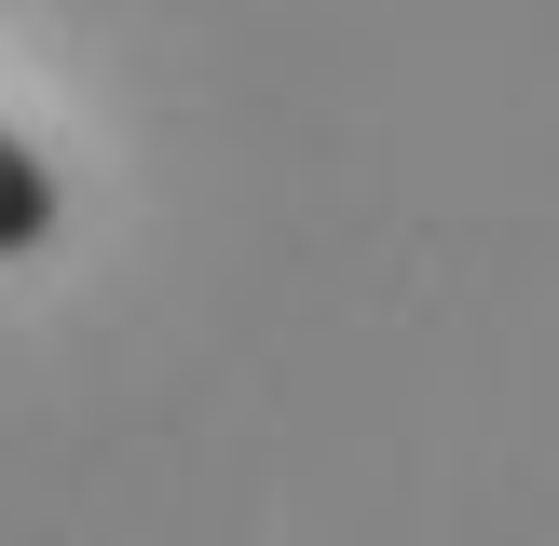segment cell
I'll list each match as a JSON object with an SVG mask.
<instances>
[{
  "mask_svg": "<svg viewBox=\"0 0 559 546\" xmlns=\"http://www.w3.org/2000/svg\"><path fill=\"white\" fill-rule=\"evenodd\" d=\"M55 218H69V205H55V164L27 151L14 123H0V260H41V246H55Z\"/></svg>",
  "mask_w": 559,
  "mask_h": 546,
  "instance_id": "obj_1",
  "label": "cell"
}]
</instances>
